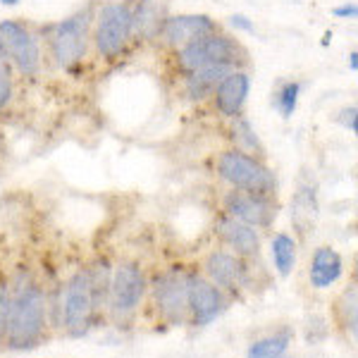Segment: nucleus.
<instances>
[{
	"label": "nucleus",
	"mask_w": 358,
	"mask_h": 358,
	"mask_svg": "<svg viewBox=\"0 0 358 358\" xmlns=\"http://www.w3.org/2000/svg\"><path fill=\"white\" fill-rule=\"evenodd\" d=\"M146 275L136 263H122L115 268L108 285V308L110 313L122 320L129 317L141 306L143 296H146Z\"/></svg>",
	"instance_id": "nucleus-5"
},
{
	"label": "nucleus",
	"mask_w": 358,
	"mask_h": 358,
	"mask_svg": "<svg viewBox=\"0 0 358 358\" xmlns=\"http://www.w3.org/2000/svg\"><path fill=\"white\" fill-rule=\"evenodd\" d=\"M0 62H5V50H3V45H0Z\"/></svg>",
	"instance_id": "nucleus-31"
},
{
	"label": "nucleus",
	"mask_w": 358,
	"mask_h": 358,
	"mask_svg": "<svg viewBox=\"0 0 358 358\" xmlns=\"http://www.w3.org/2000/svg\"><path fill=\"white\" fill-rule=\"evenodd\" d=\"M224 299L222 292L210 280L201 275H189V315L194 325L206 327L222 313Z\"/></svg>",
	"instance_id": "nucleus-11"
},
{
	"label": "nucleus",
	"mask_w": 358,
	"mask_h": 358,
	"mask_svg": "<svg viewBox=\"0 0 358 358\" xmlns=\"http://www.w3.org/2000/svg\"><path fill=\"white\" fill-rule=\"evenodd\" d=\"M215 31V22L206 15H179V17H167L163 24V36L170 45H187L196 41V38L206 36V34Z\"/></svg>",
	"instance_id": "nucleus-13"
},
{
	"label": "nucleus",
	"mask_w": 358,
	"mask_h": 358,
	"mask_svg": "<svg viewBox=\"0 0 358 358\" xmlns=\"http://www.w3.org/2000/svg\"><path fill=\"white\" fill-rule=\"evenodd\" d=\"M45 332V296L36 282L27 280L10 294L5 344L10 349H31Z\"/></svg>",
	"instance_id": "nucleus-2"
},
{
	"label": "nucleus",
	"mask_w": 358,
	"mask_h": 358,
	"mask_svg": "<svg viewBox=\"0 0 358 358\" xmlns=\"http://www.w3.org/2000/svg\"><path fill=\"white\" fill-rule=\"evenodd\" d=\"M270 256H273L277 273L282 277H289L294 265H296V241L285 232L275 234L273 244H270Z\"/></svg>",
	"instance_id": "nucleus-19"
},
{
	"label": "nucleus",
	"mask_w": 358,
	"mask_h": 358,
	"mask_svg": "<svg viewBox=\"0 0 358 358\" xmlns=\"http://www.w3.org/2000/svg\"><path fill=\"white\" fill-rule=\"evenodd\" d=\"M229 27L239 29V31H248V34L253 31V22L248 20V17H244V15H232V17H229Z\"/></svg>",
	"instance_id": "nucleus-27"
},
{
	"label": "nucleus",
	"mask_w": 358,
	"mask_h": 358,
	"mask_svg": "<svg viewBox=\"0 0 358 358\" xmlns=\"http://www.w3.org/2000/svg\"><path fill=\"white\" fill-rule=\"evenodd\" d=\"M189 275L184 270H170L153 285L155 313L167 325H184L189 317Z\"/></svg>",
	"instance_id": "nucleus-6"
},
{
	"label": "nucleus",
	"mask_w": 358,
	"mask_h": 358,
	"mask_svg": "<svg viewBox=\"0 0 358 358\" xmlns=\"http://www.w3.org/2000/svg\"><path fill=\"white\" fill-rule=\"evenodd\" d=\"M0 45L22 74H36L41 67V50L31 31L20 22H0Z\"/></svg>",
	"instance_id": "nucleus-9"
},
{
	"label": "nucleus",
	"mask_w": 358,
	"mask_h": 358,
	"mask_svg": "<svg viewBox=\"0 0 358 358\" xmlns=\"http://www.w3.org/2000/svg\"><path fill=\"white\" fill-rule=\"evenodd\" d=\"M289 346V332L270 334L248 346L246 358H282Z\"/></svg>",
	"instance_id": "nucleus-20"
},
{
	"label": "nucleus",
	"mask_w": 358,
	"mask_h": 358,
	"mask_svg": "<svg viewBox=\"0 0 358 358\" xmlns=\"http://www.w3.org/2000/svg\"><path fill=\"white\" fill-rule=\"evenodd\" d=\"M0 3H3V5H17L20 0H0Z\"/></svg>",
	"instance_id": "nucleus-30"
},
{
	"label": "nucleus",
	"mask_w": 358,
	"mask_h": 358,
	"mask_svg": "<svg viewBox=\"0 0 358 358\" xmlns=\"http://www.w3.org/2000/svg\"><path fill=\"white\" fill-rule=\"evenodd\" d=\"M13 98V79H10V72L5 67V62H0V110L10 103Z\"/></svg>",
	"instance_id": "nucleus-24"
},
{
	"label": "nucleus",
	"mask_w": 358,
	"mask_h": 358,
	"mask_svg": "<svg viewBox=\"0 0 358 358\" xmlns=\"http://www.w3.org/2000/svg\"><path fill=\"white\" fill-rule=\"evenodd\" d=\"M217 172L227 184H232L239 192L258 194V196H270L275 194V177L273 172L265 167L261 160L251 158V155L241 151H224L217 160Z\"/></svg>",
	"instance_id": "nucleus-4"
},
{
	"label": "nucleus",
	"mask_w": 358,
	"mask_h": 358,
	"mask_svg": "<svg viewBox=\"0 0 358 358\" xmlns=\"http://www.w3.org/2000/svg\"><path fill=\"white\" fill-rule=\"evenodd\" d=\"M248 89H251V79L244 72H234L227 74L215 89V103H217V110L227 117H234V115L241 113L248 96Z\"/></svg>",
	"instance_id": "nucleus-14"
},
{
	"label": "nucleus",
	"mask_w": 358,
	"mask_h": 358,
	"mask_svg": "<svg viewBox=\"0 0 358 358\" xmlns=\"http://www.w3.org/2000/svg\"><path fill=\"white\" fill-rule=\"evenodd\" d=\"M208 280L215 287H220L224 292L239 294L244 287H248V273L244 263L239 261L232 253L224 251H213L203 263Z\"/></svg>",
	"instance_id": "nucleus-12"
},
{
	"label": "nucleus",
	"mask_w": 358,
	"mask_h": 358,
	"mask_svg": "<svg viewBox=\"0 0 358 358\" xmlns=\"http://www.w3.org/2000/svg\"><path fill=\"white\" fill-rule=\"evenodd\" d=\"M8 308H10V289L0 282V344H5V325H8Z\"/></svg>",
	"instance_id": "nucleus-25"
},
{
	"label": "nucleus",
	"mask_w": 358,
	"mask_h": 358,
	"mask_svg": "<svg viewBox=\"0 0 358 358\" xmlns=\"http://www.w3.org/2000/svg\"><path fill=\"white\" fill-rule=\"evenodd\" d=\"M224 210L229 217L248 224V227H270L277 217V206L270 196L248 192H232L224 199Z\"/></svg>",
	"instance_id": "nucleus-10"
},
{
	"label": "nucleus",
	"mask_w": 358,
	"mask_h": 358,
	"mask_svg": "<svg viewBox=\"0 0 358 358\" xmlns=\"http://www.w3.org/2000/svg\"><path fill=\"white\" fill-rule=\"evenodd\" d=\"M110 275L106 268L82 270L65 285L62 292V325L72 337H82L94 327L103 303H108Z\"/></svg>",
	"instance_id": "nucleus-1"
},
{
	"label": "nucleus",
	"mask_w": 358,
	"mask_h": 358,
	"mask_svg": "<svg viewBox=\"0 0 358 358\" xmlns=\"http://www.w3.org/2000/svg\"><path fill=\"white\" fill-rule=\"evenodd\" d=\"M356 106H351V108H344V110H339L337 115V122L344 127V129H349L351 134H356Z\"/></svg>",
	"instance_id": "nucleus-26"
},
{
	"label": "nucleus",
	"mask_w": 358,
	"mask_h": 358,
	"mask_svg": "<svg viewBox=\"0 0 358 358\" xmlns=\"http://www.w3.org/2000/svg\"><path fill=\"white\" fill-rule=\"evenodd\" d=\"M332 13H334V17H344V20H346V17H356L358 8H356L354 3H346V5H339V8H334Z\"/></svg>",
	"instance_id": "nucleus-28"
},
{
	"label": "nucleus",
	"mask_w": 358,
	"mask_h": 358,
	"mask_svg": "<svg viewBox=\"0 0 358 358\" xmlns=\"http://www.w3.org/2000/svg\"><path fill=\"white\" fill-rule=\"evenodd\" d=\"M232 72H234L232 65H208L203 69H196L187 79V96L192 98V101H203V98L210 96L213 91L217 89V84Z\"/></svg>",
	"instance_id": "nucleus-17"
},
{
	"label": "nucleus",
	"mask_w": 358,
	"mask_h": 358,
	"mask_svg": "<svg viewBox=\"0 0 358 358\" xmlns=\"http://www.w3.org/2000/svg\"><path fill=\"white\" fill-rule=\"evenodd\" d=\"M339 325L351 334V339H356V327H358V292L356 285H349V289H344L342 299L337 306Z\"/></svg>",
	"instance_id": "nucleus-21"
},
{
	"label": "nucleus",
	"mask_w": 358,
	"mask_h": 358,
	"mask_svg": "<svg viewBox=\"0 0 358 358\" xmlns=\"http://www.w3.org/2000/svg\"><path fill=\"white\" fill-rule=\"evenodd\" d=\"M232 134H234L236 141H241V146L248 148V151L263 153L261 141H258V136L253 134V129H251V124H248V120H244L241 115H234V117H232Z\"/></svg>",
	"instance_id": "nucleus-22"
},
{
	"label": "nucleus",
	"mask_w": 358,
	"mask_h": 358,
	"mask_svg": "<svg viewBox=\"0 0 358 358\" xmlns=\"http://www.w3.org/2000/svg\"><path fill=\"white\" fill-rule=\"evenodd\" d=\"M163 15L160 8L153 0H141L134 10H131V34L141 38H155L163 31Z\"/></svg>",
	"instance_id": "nucleus-18"
},
{
	"label": "nucleus",
	"mask_w": 358,
	"mask_h": 358,
	"mask_svg": "<svg viewBox=\"0 0 358 358\" xmlns=\"http://www.w3.org/2000/svg\"><path fill=\"white\" fill-rule=\"evenodd\" d=\"M217 234L222 236V241L229 248H234V253L239 256H256L258 248H261V239H258L256 227H248V224L234 220V217L224 215L217 220Z\"/></svg>",
	"instance_id": "nucleus-15"
},
{
	"label": "nucleus",
	"mask_w": 358,
	"mask_h": 358,
	"mask_svg": "<svg viewBox=\"0 0 358 358\" xmlns=\"http://www.w3.org/2000/svg\"><path fill=\"white\" fill-rule=\"evenodd\" d=\"M86 38H89V10L62 20L50 36V50L57 65L69 67L82 60L86 53Z\"/></svg>",
	"instance_id": "nucleus-8"
},
{
	"label": "nucleus",
	"mask_w": 358,
	"mask_h": 358,
	"mask_svg": "<svg viewBox=\"0 0 358 358\" xmlns=\"http://www.w3.org/2000/svg\"><path fill=\"white\" fill-rule=\"evenodd\" d=\"M349 67H351V72H356V69H358V53H356V50L349 55Z\"/></svg>",
	"instance_id": "nucleus-29"
},
{
	"label": "nucleus",
	"mask_w": 358,
	"mask_h": 358,
	"mask_svg": "<svg viewBox=\"0 0 358 358\" xmlns=\"http://www.w3.org/2000/svg\"><path fill=\"white\" fill-rule=\"evenodd\" d=\"M131 36V8L124 3L106 5L98 15L96 27V48L101 55L115 57L124 50Z\"/></svg>",
	"instance_id": "nucleus-7"
},
{
	"label": "nucleus",
	"mask_w": 358,
	"mask_h": 358,
	"mask_svg": "<svg viewBox=\"0 0 358 358\" xmlns=\"http://www.w3.org/2000/svg\"><path fill=\"white\" fill-rule=\"evenodd\" d=\"M179 69L187 74L203 69L208 65H241L244 62V50L241 45L232 41V38L222 36V34H206V36L196 38V41L187 43L179 48L177 55Z\"/></svg>",
	"instance_id": "nucleus-3"
},
{
	"label": "nucleus",
	"mask_w": 358,
	"mask_h": 358,
	"mask_svg": "<svg viewBox=\"0 0 358 358\" xmlns=\"http://www.w3.org/2000/svg\"><path fill=\"white\" fill-rule=\"evenodd\" d=\"M344 273V261L334 248L330 246H320L315 248L313 253V261H310V285L315 289H330L334 282L342 277Z\"/></svg>",
	"instance_id": "nucleus-16"
},
{
	"label": "nucleus",
	"mask_w": 358,
	"mask_h": 358,
	"mask_svg": "<svg viewBox=\"0 0 358 358\" xmlns=\"http://www.w3.org/2000/svg\"><path fill=\"white\" fill-rule=\"evenodd\" d=\"M299 94H301V84H299V82L285 84V86H282L280 94H277L275 106L280 108V113H282V117H285V120H289L292 115H294V110H296Z\"/></svg>",
	"instance_id": "nucleus-23"
}]
</instances>
